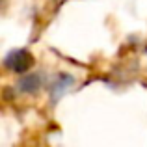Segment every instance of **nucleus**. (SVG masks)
Here are the masks:
<instances>
[{
  "label": "nucleus",
  "instance_id": "nucleus-1",
  "mask_svg": "<svg viewBox=\"0 0 147 147\" xmlns=\"http://www.w3.org/2000/svg\"><path fill=\"white\" fill-rule=\"evenodd\" d=\"M30 63H32V56H28L24 50L11 52L9 56H7V60H6V65L11 67V69H15V71H24Z\"/></svg>",
  "mask_w": 147,
  "mask_h": 147
},
{
  "label": "nucleus",
  "instance_id": "nucleus-2",
  "mask_svg": "<svg viewBox=\"0 0 147 147\" xmlns=\"http://www.w3.org/2000/svg\"><path fill=\"white\" fill-rule=\"evenodd\" d=\"M21 86H22V90H24V91H34L37 86H39V78H37L36 75L26 76V78L21 82Z\"/></svg>",
  "mask_w": 147,
  "mask_h": 147
}]
</instances>
